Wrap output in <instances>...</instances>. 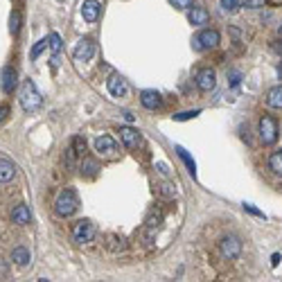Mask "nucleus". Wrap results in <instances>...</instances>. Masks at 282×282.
<instances>
[{"label":"nucleus","instance_id":"f257e3e1","mask_svg":"<svg viewBox=\"0 0 282 282\" xmlns=\"http://www.w3.org/2000/svg\"><path fill=\"white\" fill-rule=\"evenodd\" d=\"M20 106H23V111L25 113H34L39 111L41 106H43V95L39 93V88H36V84L34 81H23V86H20Z\"/></svg>","mask_w":282,"mask_h":282},{"label":"nucleus","instance_id":"f03ea898","mask_svg":"<svg viewBox=\"0 0 282 282\" xmlns=\"http://www.w3.org/2000/svg\"><path fill=\"white\" fill-rule=\"evenodd\" d=\"M79 208V199H77V192L72 190V188H66V190L59 192V197H57V201H54V212L59 217H72L75 212H77Z\"/></svg>","mask_w":282,"mask_h":282},{"label":"nucleus","instance_id":"7ed1b4c3","mask_svg":"<svg viewBox=\"0 0 282 282\" xmlns=\"http://www.w3.org/2000/svg\"><path fill=\"white\" fill-rule=\"evenodd\" d=\"M95 223L88 221V219H79L77 223H75V228H72V239L77 244H88L95 239Z\"/></svg>","mask_w":282,"mask_h":282},{"label":"nucleus","instance_id":"20e7f679","mask_svg":"<svg viewBox=\"0 0 282 282\" xmlns=\"http://www.w3.org/2000/svg\"><path fill=\"white\" fill-rule=\"evenodd\" d=\"M260 140L264 144H276L278 140V122L271 115H262L260 118Z\"/></svg>","mask_w":282,"mask_h":282},{"label":"nucleus","instance_id":"39448f33","mask_svg":"<svg viewBox=\"0 0 282 282\" xmlns=\"http://www.w3.org/2000/svg\"><path fill=\"white\" fill-rule=\"evenodd\" d=\"M219 251H221V255L226 257V260H237L239 253H242V242H239V237H235V235L223 237L221 242H219Z\"/></svg>","mask_w":282,"mask_h":282},{"label":"nucleus","instance_id":"423d86ee","mask_svg":"<svg viewBox=\"0 0 282 282\" xmlns=\"http://www.w3.org/2000/svg\"><path fill=\"white\" fill-rule=\"evenodd\" d=\"M197 86H199V91H204V93L215 91L217 72L212 70V68H201V70L197 72Z\"/></svg>","mask_w":282,"mask_h":282},{"label":"nucleus","instance_id":"0eeeda50","mask_svg":"<svg viewBox=\"0 0 282 282\" xmlns=\"http://www.w3.org/2000/svg\"><path fill=\"white\" fill-rule=\"evenodd\" d=\"M106 88H109V93L113 97H125L129 93V84H126V79L122 75H111L106 79Z\"/></svg>","mask_w":282,"mask_h":282},{"label":"nucleus","instance_id":"6e6552de","mask_svg":"<svg viewBox=\"0 0 282 282\" xmlns=\"http://www.w3.org/2000/svg\"><path fill=\"white\" fill-rule=\"evenodd\" d=\"M75 61H91L95 57V43L91 39H81L75 46V52H72Z\"/></svg>","mask_w":282,"mask_h":282},{"label":"nucleus","instance_id":"1a4fd4ad","mask_svg":"<svg viewBox=\"0 0 282 282\" xmlns=\"http://www.w3.org/2000/svg\"><path fill=\"white\" fill-rule=\"evenodd\" d=\"M219 32L217 30H204V32H199V36H197V47L199 50H210V47H217L219 46Z\"/></svg>","mask_w":282,"mask_h":282},{"label":"nucleus","instance_id":"9d476101","mask_svg":"<svg viewBox=\"0 0 282 282\" xmlns=\"http://www.w3.org/2000/svg\"><path fill=\"white\" fill-rule=\"evenodd\" d=\"M16 84H18V75H16V70H14L12 66H5L2 72H0V88H2V93H7V95L14 93Z\"/></svg>","mask_w":282,"mask_h":282},{"label":"nucleus","instance_id":"9b49d317","mask_svg":"<svg viewBox=\"0 0 282 282\" xmlns=\"http://www.w3.org/2000/svg\"><path fill=\"white\" fill-rule=\"evenodd\" d=\"M95 151L99 156H115L118 154V142L111 136H99V138H95Z\"/></svg>","mask_w":282,"mask_h":282},{"label":"nucleus","instance_id":"f8f14e48","mask_svg":"<svg viewBox=\"0 0 282 282\" xmlns=\"http://www.w3.org/2000/svg\"><path fill=\"white\" fill-rule=\"evenodd\" d=\"M99 9H102V5H99L97 0H84V5H81V18L86 23H95L99 18Z\"/></svg>","mask_w":282,"mask_h":282},{"label":"nucleus","instance_id":"ddd939ff","mask_svg":"<svg viewBox=\"0 0 282 282\" xmlns=\"http://www.w3.org/2000/svg\"><path fill=\"white\" fill-rule=\"evenodd\" d=\"M140 104H142L144 109H149V111H156L158 106L163 104L160 93H156V91H142V93H140Z\"/></svg>","mask_w":282,"mask_h":282},{"label":"nucleus","instance_id":"4468645a","mask_svg":"<svg viewBox=\"0 0 282 282\" xmlns=\"http://www.w3.org/2000/svg\"><path fill=\"white\" fill-rule=\"evenodd\" d=\"M120 138L122 142L129 147V149H136L140 144V133L133 129V126H120Z\"/></svg>","mask_w":282,"mask_h":282},{"label":"nucleus","instance_id":"2eb2a0df","mask_svg":"<svg viewBox=\"0 0 282 282\" xmlns=\"http://www.w3.org/2000/svg\"><path fill=\"white\" fill-rule=\"evenodd\" d=\"M30 219H32V212H30V208H27L25 204L16 205L12 210V221L14 223H20V226H25V223H30Z\"/></svg>","mask_w":282,"mask_h":282},{"label":"nucleus","instance_id":"dca6fc26","mask_svg":"<svg viewBox=\"0 0 282 282\" xmlns=\"http://www.w3.org/2000/svg\"><path fill=\"white\" fill-rule=\"evenodd\" d=\"M16 176V165L7 158H0V183H9Z\"/></svg>","mask_w":282,"mask_h":282},{"label":"nucleus","instance_id":"f3484780","mask_svg":"<svg viewBox=\"0 0 282 282\" xmlns=\"http://www.w3.org/2000/svg\"><path fill=\"white\" fill-rule=\"evenodd\" d=\"M266 104H269L271 109L282 111V84L280 86H273V88L266 93Z\"/></svg>","mask_w":282,"mask_h":282},{"label":"nucleus","instance_id":"a211bd4d","mask_svg":"<svg viewBox=\"0 0 282 282\" xmlns=\"http://www.w3.org/2000/svg\"><path fill=\"white\" fill-rule=\"evenodd\" d=\"M30 260H32V255H30V251H27L25 246H16V249L12 251V262L14 264H18V266H27Z\"/></svg>","mask_w":282,"mask_h":282},{"label":"nucleus","instance_id":"6ab92c4d","mask_svg":"<svg viewBox=\"0 0 282 282\" xmlns=\"http://www.w3.org/2000/svg\"><path fill=\"white\" fill-rule=\"evenodd\" d=\"M188 18H190L192 25H205L210 16H208V12H205L204 7H192L190 14H188Z\"/></svg>","mask_w":282,"mask_h":282},{"label":"nucleus","instance_id":"aec40b11","mask_svg":"<svg viewBox=\"0 0 282 282\" xmlns=\"http://www.w3.org/2000/svg\"><path fill=\"white\" fill-rule=\"evenodd\" d=\"M97 170H99L97 160H93V158H86L84 156V160H81V165H79L81 176H95V174H97Z\"/></svg>","mask_w":282,"mask_h":282},{"label":"nucleus","instance_id":"412c9836","mask_svg":"<svg viewBox=\"0 0 282 282\" xmlns=\"http://www.w3.org/2000/svg\"><path fill=\"white\" fill-rule=\"evenodd\" d=\"M176 151H178V156L183 158V163H185V167H188V172H190L192 176H197V163H194V158H192L190 154L183 149V147H176Z\"/></svg>","mask_w":282,"mask_h":282},{"label":"nucleus","instance_id":"4be33fe9","mask_svg":"<svg viewBox=\"0 0 282 282\" xmlns=\"http://www.w3.org/2000/svg\"><path fill=\"white\" fill-rule=\"evenodd\" d=\"M269 170L273 172L276 176H282V151L271 154V158H269Z\"/></svg>","mask_w":282,"mask_h":282},{"label":"nucleus","instance_id":"5701e85b","mask_svg":"<svg viewBox=\"0 0 282 282\" xmlns=\"http://www.w3.org/2000/svg\"><path fill=\"white\" fill-rule=\"evenodd\" d=\"M61 46H63V41H61V36H59V34H57V32H52V34H50V50H52V54H54V57H59Z\"/></svg>","mask_w":282,"mask_h":282},{"label":"nucleus","instance_id":"b1692460","mask_svg":"<svg viewBox=\"0 0 282 282\" xmlns=\"http://www.w3.org/2000/svg\"><path fill=\"white\" fill-rule=\"evenodd\" d=\"M47 46H50V39L36 41V43H34V47H32V54H30V57H32V59H39V54L43 52V50H46Z\"/></svg>","mask_w":282,"mask_h":282},{"label":"nucleus","instance_id":"393cba45","mask_svg":"<svg viewBox=\"0 0 282 282\" xmlns=\"http://www.w3.org/2000/svg\"><path fill=\"white\" fill-rule=\"evenodd\" d=\"M219 5L226 14H235L239 9V0H219Z\"/></svg>","mask_w":282,"mask_h":282},{"label":"nucleus","instance_id":"a878e982","mask_svg":"<svg viewBox=\"0 0 282 282\" xmlns=\"http://www.w3.org/2000/svg\"><path fill=\"white\" fill-rule=\"evenodd\" d=\"M70 147L75 151H77V156H84V151H86V140L81 138V136H75L72 138V142H70Z\"/></svg>","mask_w":282,"mask_h":282},{"label":"nucleus","instance_id":"bb28decb","mask_svg":"<svg viewBox=\"0 0 282 282\" xmlns=\"http://www.w3.org/2000/svg\"><path fill=\"white\" fill-rule=\"evenodd\" d=\"M18 30H20V14L18 12H12V16H9V32L18 34Z\"/></svg>","mask_w":282,"mask_h":282},{"label":"nucleus","instance_id":"cd10ccee","mask_svg":"<svg viewBox=\"0 0 282 282\" xmlns=\"http://www.w3.org/2000/svg\"><path fill=\"white\" fill-rule=\"evenodd\" d=\"M199 113H201L199 109H194V111H183V113H176V115H174V120H176V122H185V120L197 118Z\"/></svg>","mask_w":282,"mask_h":282},{"label":"nucleus","instance_id":"c85d7f7f","mask_svg":"<svg viewBox=\"0 0 282 282\" xmlns=\"http://www.w3.org/2000/svg\"><path fill=\"white\" fill-rule=\"evenodd\" d=\"M244 7H249V9H260V7L266 5V0H242Z\"/></svg>","mask_w":282,"mask_h":282},{"label":"nucleus","instance_id":"c756f323","mask_svg":"<svg viewBox=\"0 0 282 282\" xmlns=\"http://www.w3.org/2000/svg\"><path fill=\"white\" fill-rule=\"evenodd\" d=\"M176 9H192V0H170Z\"/></svg>","mask_w":282,"mask_h":282},{"label":"nucleus","instance_id":"7c9ffc66","mask_svg":"<svg viewBox=\"0 0 282 282\" xmlns=\"http://www.w3.org/2000/svg\"><path fill=\"white\" fill-rule=\"evenodd\" d=\"M9 113H12V111H9V106H5V104L0 106V122H2V120H7V115H9Z\"/></svg>","mask_w":282,"mask_h":282},{"label":"nucleus","instance_id":"2f4dec72","mask_svg":"<svg viewBox=\"0 0 282 282\" xmlns=\"http://www.w3.org/2000/svg\"><path fill=\"white\" fill-rule=\"evenodd\" d=\"M244 208H246V210H249V212H251V215H257V217H264V215H262V212H260V210H255V208H253V205H251V204H244Z\"/></svg>","mask_w":282,"mask_h":282},{"label":"nucleus","instance_id":"473e14b6","mask_svg":"<svg viewBox=\"0 0 282 282\" xmlns=\"http://www.w3.org/2000/svg\"><path fill=\"white\" fill-rule=\"evenodd\" d=\"M271 264H273V266H278V264H280V255H278V253L271 257Z\"/></svg>","mask_w":282,"mask_h":282},{"label":"nucleus","instance_id":"72a5a7b5","mask_svg":"<svg viewBox=\"0 0 282 282\" xmlns=\"http://www.w3.org/2000/svg\"><path fill=\"white\" fill-rule=\"evenodd\" d=\"M125 120H126V122H133V120H136V118H133L131 113H125Z\"/></svg>","mask_w":282,"mask_h":282},{"label":"nucleus","instance_id":"f704fd0d","mask_svg":"<svg viewBox=\"0 0 282 282\" xmlns=\"http://www.w3.org/2000/svg\"><path fill=\"white\" fill-rule=\"evenodd\" d=\"M280 36H282V25H280Z\"/></svg>","mask_w":282,"mask_h":282}]
</instances>
